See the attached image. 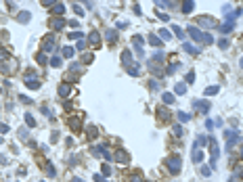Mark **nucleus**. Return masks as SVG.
Instances as JSON below:
<instances>
[{"mask_svg":"<svg viewBox=\"0 0 243 182\" xmlns=\"http://www.w3.org/2000/svg\"><path fill=\"white\" fill-rule=\"evenodd\" d=\"M180 165H182V161H180L178 155H172V157L168 159V170L172 172V174H178L180 172Z\"/></svg>","mask_w":243,"mask_h":182,"instance_id":"1","label":"nucleus"},{"mask_svg":"<svg viewBox=\"0 0 243 182\" xmlns=\"http://www.w3.org/2000/svg\"><path fill=\"white\" fill-rule=\"evenodd\" d=\"M210 151H212V165H216V159H218V142H216V138H210Z\"/></svg>","mask_w":243,"mask_h":182,"instance_id":"2","label":"nucleus"},{"mask_svg":"<svg viewBox=\"0 0 243 182\" xmlns=\"http://www.w3.org/2000/svg\"><path fill=\"white\" fill-rule=\"evenodd\" d=\"M80 122H82V113H80V115H76V117H69V126H71V130H74V132L80 130Z\"/></svg>","mask_w":243,"mask_h":182,"instance_id":"3","label":"nucleus"},{"mask_svg":"<svg viewBox=\"0 0 243 182\" xmlns=\"http://www.w3.org/2000/svg\"><path fill=\"white\" fill-rule=\"evenodd\" d=\"M197 23H199V25H203V27H214V25H216L212 17H199V19H197Z\"/></svg>","mask_w":243,"mask_h":182,"instance_id":"4","label":"nucleus"},{"mask_svg":"<svg viewBox=\"0 0 243 182\" xmlns=\"http://www.w3.org/2000/svg\"><path fill=\"white\" fill-rule=\"evenodd\" d=\"M115 159H117L119 163H128V161H130V157H128V153H126V151H122V149H119L117 153H115Z\"/></svg>","mask_w":243,"mask_h":182,"instance_id":"5","label":"nucleus"},{"mask_svg":"<svg viewBox=\"0 0 243 182\" xmlns=\"http://www.w3.org/2000/svg\"><path fill=\"white\" fill-rule=\"evenodd\" d=\"M69 94H71V86H69V84H61V86H59V96L65 99V96H69Z\"/></svg>","mask_w":243,"mask_h":182,"instance_id":"6","label":"nucleus"},{"mask_svg":"<svg viewBox=\"0 0 243 182\" xmlns=\"http://www.w3.org/2000/svg\"><path fill=\"white\" fill-rule=\"evenodd\" d=\"M195 107H197L201 113H208V111H210V103H208V101H195Z\"/></svg>","mask_w":243,"mask_h":182,"instance_id":"7","label":"nucleus"},{"mask_svg":"<svg viewBox=\"0 0 243 182\" xmlns=\"http://www.w3.org/2000/svg\"><path fill=\"white\" fill-rule=\"evenodd\" d=\"M184 50H187V53H191V55H199V48H197V46H193V44H189V42L184 44Z\"/></svg>","mask_w":243,"mask_h":182,"instance_id":"8","label":"nucleus"},{"mask_svg":"<svg viewBox=\"0 0 243 182\" xmlns=\"http://www.w3.org/2000/svg\"><path fill=\"white\" fill-rule=\"evenodd\" d=\"M25 84L32 88V90H36V88H40V82L38 80H32V78H25Z\"/></svg>","mask_w":243,"mask_h":182,"instance_id":"9","label":"nucleus"},{"mask_svg":"<svg viewBox=\"0 0 243 182\" xmlns=\"http://www.w3.org/2000/svg\"><path fill=\"white\" fill-rule=\"evenodd\" d=\"M74 55H76V50L71 48V46H65V48H63V57H65V59H71Z\"/></svg>","mask_w":243,"mask_h":182,"instance_id":"10","label":"nucleus"},{"mask_svg":"<svg viewBox=\"0 0 243 182\" xmlns=\"http://www.w3.org/2000/svg\"><path fill=\"white\" fill-rule=\"evenodd\" d=\"M90 42L92 44H99L101 42V34L99 32H90Z\"/></svg>","mask_w":243,"mask_h":182,"instance_id":"11","label":"nucleus"},{"mask_svg":"<svg viewBox=\"0 0 243 182\" xmlns=\"http://www.w3.org/2000/svg\"><path fill=\"white\" fill-rule=\"evenodd\" d=\"M51 23H53V27H55V29H61V27L65 25V21H63V19H53Z\"/></svg>","mask_w":243,"mask_h":182,"instance_id":"12","label":"nucleus"},{"mask_svg":"<svg viewBox=\"0 0 243 182\" xmlns=\"http://www.w3.org/2000/svg\"><path fill=\"white\" fill-rule=\"evenodd\" d=\"M149 42L153 44V46H161V40H159L155 34H151V36H149Z\"/></svg>","mask_w":243,"mask_h":182,"instance_id":"13","label":"nucleus"},{"mask_svg":"<svg viewBox=\"0 0 243 182\" xmlns=\"http://www.w3.org/2000/svg\"><path fill=\"white\" fill-rule=\"evenodd\" d=\"M201 159H203V153H201V151H195V155H193V161H195V163H201Z\"/></svg>","mask_w":243,"mask_h":182,"instance_id":"14","label":"nucleus"},{"mask_svg":"<svg viewBox=\"0 0 243 182\" xmlns=\"http://www.w3.org/2000/svg\"><path fill=\"white\" fill-rule=\"evenodd\" d=\"M163 103H166V105H170V103H174V94H170V92H166V94H163Z\"/></svg>","mask_w":243,"mask_h":182,"instance_id":"15","label":"nucleus"},{"mask_svg":"<svg viewBox=\"0 0 243 182\" xmlns=\"http://www.w3.org/2000/svg\"><path fill=\"white\" fill-rule=\"evenodd\" d=\"M178 119H180V122H189L191 115H189V113H184V111H180V113H178Z\"/></svg>","mask_w":243,"mask_h":182,"instance_id":"16","label":"nucleus"},{"mask_svg":"<svg viewBox=\"0 0 243 182\" xmlns=\"http://www.w3.org/2000/svg\"><path fill=\"white\" fill-rule=\"evenodd\" d=\"M193 6H195L193 2H184V4H182V11H184V13H191V11H193Z\"/></svg>","mask_w":243,"mask_h":182,"instance_id":"17","label":"nucleus"},{"mask_svg":"<svg viewBox=\"0 0 243 182\" xmlns=\"http://www.w3.org/2000/svg\"><path fill=\"white\" fill-rule=\"evenodd\" d=\"M25 122H27V126H30V128H34V126H36V119H34V117L30 115V113L25 115Z\"/></svg>","mask_w":243,"mask_h":182,"instance_id":"18","label":"nucleus"},{"mask_svg":"<svg viewBox=\"0 0 243 182\" xmlns=\"http://www.w3.org/2000/svg\"><path fill=\"white\" fill-rule=\"evenodd\" d=\"M96 132H99V130H96L94 126H88V136H90V138H94V136H96Z\"/></svg>","mask_w":243,"mask_h":182,"instance_id":"19","label":"nucleus"},{"mask_svg":"<svg viewBox=\"0 0 243 182\" xmlns=\"http://www.w3.org/2000/svg\"><path fill=\"white\" fill-rule=\"evenodd\" d=\"M51 65H53V67H61V59H59V57H53V59H51Z\"/></svg>","mask_w":243,"mask_h":182,"instance_id":"20","label":"nucleus"},{"mask_svg":"<svg viewBox=\"0 0 243 182\" xmlns=\"http://www.w3.org/2000/svg\"><path fill=\"white\" fill-rule=\"evenodd\" d=\"M216 92H218V86H210V88L205 90V94H210V96H212V94H216Z\"/></svg>","mask_w":243,"mask_h":182,"instance_id":"21","label":"nucleus"},{"mask_svg":"<svg viewBox=\"0 0 243 182\" xmlns=\"http://www.w3.org/2000/svg\"><path fill=\"white\" fill-rule=\"evenodd\" d=\"M19 21H30V13H27V11H23V13L19 15Z\"/></svg>","mask_w":243,"mask_h":182,"instance_id":"22","label":"nucleus"},{"mask_svg":"<svg viewBox=\"0 0 243 182\" xmlns=\"http://www.w3.org/2000/svg\"><path fill=\"white\" fill-rule=\"evenodd\" d=\"M184 90H187V86L184 84H178L176 86V94H184Z\"/></svg>","mask_w":243,"mask_h":182,"instance_id":"23","label":"nucleus"},{"mask_svg":"<svg viewBox=\"0 0 243 182\" xmlns=\"http://www.w3.org/2000/svg\"><path fill=\"white\" fill-rule=\"evenodd\" d=\"M159 36H161V38H166V40H168V38H172V34H170L168 29H161V32H159Z\"/></svg>","mask_w":243,"mask_h":182,"instance_id":"24","label":"nucleus"},{"mask_svg":"<svg viewBox=\"0 0 243 182\" xmlns=\"http://www.w3.org/2000/svg\"><path fill=\"white\" fill-rule=\"evenodd\" d=\"M63 11H65V6H63V4H55V13H57V15H61Z\"/></svg>","mask_w":243,"mask_h":182,"instance_id":"25","label":"nucleus"},{"mask_svg":"<svg viewBox=\"0 0 243 182\" xmlns=\"http://www.w3.org/2000/svg\"><path fill=\"white\" fill-rule=\"evenodd\" d=\"M172 32H174V34H176L178 38H182V29H180V27H176V25H172Z\"/></svg>","mask_w":243,"mask_h":182,"instance_id":"26","label":"nucleus"},{"mask_svg":"<svg viewBox=\"0 0 243 182\" xmlns=\"http://www.w3.org/2000/svg\"><path fill=\"white\" fill-rule=\"evenodd\" d=\"M201 174H203V176H212V170H210L208 165H203V168H201Z\"/></svg>","mask_w":243,"mask_h":182,"instance_id":"27","label":"nucleus"},{"mask_svg":"<svg viewBox=\"0 0 243 182\" xmlns=\"http://www.w3.org/2000/svg\"><path fill=\"white\" fill-rule=\"evenodd\" d=\"M132 182H142V176H140L138 172H134V176H132Z\"/></svg>","mask_w":243,"mask_h":182,"instance_id":"28","label":"nucleus"},{"mask_svg":"<svg viewBox=\"0 0 243 182\" xmlns=\"http://www.w3.org/2000/svg\"><path fill=\"white\" fill-rule=\"evenodd\" d=\"M71 38H74V40H82V34H80V32H76V34H69V40H71Z\"/></svg>","mask_w":243,"mask_h":182,"instance_id":"29","label":"nucleus"},{"mask_svg":"<svg viewBox=\"0 0 243 182\" xmlns=\"http://www.w3.org/2000/svg\"><path fill=\"white\" fill-rule=\"evenodd\" d=\"M187 82H189V84L195 82V76H193V71H191V73H187Z\"/></svg>","mask_w":243,"mask_h":182,"instance_id":"30","label":"nucleus"},{"mask_svg":"<svg viewBox=\"0 0 243 182\" xmlns=\"http://www.w3.org/2000/svg\"><path fill=\"white\" fill-rule=\"evenodd\" d=\"M218 46H220V48H229V42L226 40H220V42H218Z\"/></svg>","mask_w":243,"mask_h":182,"instance_id":"31","label":"nucleus"},{"mask_svg":"<svg viewBox=\"0 0 243 182\" xmlns=\"http://www.w3.org/2000/svg\"><path fill=\"white\" fill-rule=\"evenodd\" d=\"M0 59H4V61L9 59V53H7V50H2V48H0Z\"/></svg>","mask_w":243,"mask_h":182,"instance_id":"32","label":"nucleus"},{"mask_svg":"<svg viewBox=\"0 0 243 182\" xmlns=\"http://www.w3.org/2000/svg\"><path fill=\"white\" fill-rule=\"evenodd\" d=\"M94 180H96V182H105V178H103L101 174H96V176H94Z\"/></svg>","mask_w":243,"mask_h":182,"instance_id":"33","label":"nucleus"},{"mask_svg":"<svg viewBox=\"0 0 243 182\" xmlns=\"http://www.w3.org/2000/svg\"><path fill=\"white\" fill-rule=\"evenodd\" d=\"M180 132H182V130H180V126H174V134H176V136H180Z\"/></svg>","mask_w":243,"mask_h":182,"instance_id":"34","label":"nucleus"},{"mask_svg":"<svg viewBox=\"0 0 243 182\" xmlns=\"http://www.w3.org/2000/svg\"><path fill=\"white\" fill-rule=\"evenodd\" d=\"M0 132H9V126H4V124H0Z\"/></svg>","mask_w":243,"mask_h":182,"instance_id":"35","label":"nucleus"},{"mask_svg":"<svg viewBox=\"0 0 243 182\" xmlns=\"http://www.w3.org/2000/svg\"><path fill=\"white\" fill-rule=\"evenodd\" d=\"M239 155H241V159H243V147H241V149H239Z\"/></svg>","mask_w":243,"mask_h":182,"instance_id":"36","label":"nucleus"},{"mask_svg":"<svg viewBox=\"0 0 243 182\" xmlns=\"http://www.w3.org/2000/svg\"><path fill=\"white\" fill-rule=\"evenodd\" d=\"M71 182H82V180H80V178H74V180H71Z\"/></svg>","mask_w":243,"mask_h":182,"instance_id":"37","label":"nucleus"},{"mask_svg":"<svg viewBox=\"0 0 243 182\" xmlns=\"http://www.w3.org/2000/svg\"><path fill=\"white\" fill-rule=\"evenodd\" d=\"M239 65H241V69H243V57H241V61H239Z\"/></svg>","mask_w":243,"mask_h":182,"instance_id":"38","label":"nucleus"},{"mask_svg":"<svg viewBox=\"0 0 243 182\" xmlns=\"http://www.w3.org/2000/svg\"><path fill=\"white\" fill-rule=\"evenodd\" d=\"M229 182H237V178H231V180H229Z\"/></svg>","mask_w":243,"mask_h":182,"instance_id":"39","label":"nucleus"},{"mask_svg":"<svg viewBox=\"0 0 243 182\" xmlns=\"http://www.w3.org/2000/svg\"><path fill=\"white\" fill-rule=\"evenodd\" d=\"M0 142H2V138H0Z\"/></svg>","mask_w":243,"mask_h":182,"instance_id":"40","label":"nucleus"},{"mask_svg":"<svg viewBox=\"0 0 243 182\" xmlns=\"http://www.w3.org/2000/svg\"><path fill=\"white\" fill-rule=\"evenodd\" d=\"M241 176H243V172H241Z\"/></svg>","mask_w":243,"mask_h":182,"instance_id":"41","label":"nucleus"}]
</instances>
